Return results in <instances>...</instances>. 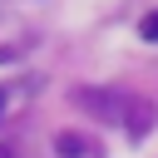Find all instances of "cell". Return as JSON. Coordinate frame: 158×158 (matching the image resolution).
I'll use <instances>...</instances> for the list:
<instances>
[{
  "instance_id": "obj_1",
  "label": "cell",
  "mask_w": 158,
  "mask_h": 158,
  "mask_svg": "<svg viewBox=\"0 0 158 158\" xmlns=\"http://www.w3.org/2000/svg\"><path fill=\"white\" fill-rule=\"evenodd\" d=\"M74 104H79V109H89L94 118H114V123L133 109V99H123L118 89H74Z\"/></svg>"
},
{
  "instance_id": "obj_4",
  "label": "cell",
  "mask_w": 158,
  "mask_h": 158,
  "mask_svg": "<svg viewBox=\"0 0 158 158\" xmlns=\"http://www.w3.org/2000/svg\"><path fill=\"white\" fill-rule=\"evenodd\" d=\"M138 40L158 44V10H153V15H143V25H138Z\"/></svg>"
},
{
  "instance_id": "obj_3",
  "label": "cell",
  "mask_w": 158,
  "mask_h": 158,
  "mask_svg": "<svg viewBox=\"0 0 158 158\" xmlns=\"http://www.w3.org/2000/svg\"><path fill=\"white\" fill-rule=\"evenodd\" d=\"M148 128H153V104H133V109H128V133L143 138Z\"/></svg>"
},
{
  "instance_id": "obj_5",
  "label": "cell",
  "mask_w": 158,
  "mask_h": 158,
  "mask_svg": "<svg viewBox=\"0 0 158 158\" xmlns=\"http://www.w3.org/2000/svg\"><path fill=\"white\" fill-rule=\"evenodd\" d=\"M0 114H5V94H0Z\"/></svg>"
},
{
  "instance_id": "obj_2",
  "label": "cell",
  "mask_w": 158,
  "mask_h": 158,
  "mask_svg": "<svg viewBox=\"0 0 158 158\" xmlns=\"http://www.w3.org/2000/svg\"><path fill=\"white\" fill-rule=\"evenodd\" d=\"M54 153H59V158H94V153H99V143L69 128V133H54Z\"/></svg>"
}]
</instances>
